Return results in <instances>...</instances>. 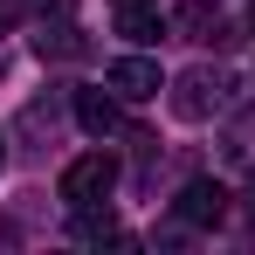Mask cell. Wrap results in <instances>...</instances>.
Returning <instances> with one entry per match:
<instances>
[{"instance_id": "1", "label": "cell", "mask_w": 255, "mask_h": 255, "mask_svg": "<svg viewBox=\"0 0 255 255\" xmlns=\"http://www.w3.org/2000/svg\"><path fill=\"white\" fill-rule=\"evenodd\" d=\"M228 104H235V76H228V69H186V76L172 83V111L193 118V125L214 118V111H228Z\"/></svg>"}, {"instance_id": "4", "label": "cell", "mask_w": 255, "mask_h": 255, "mask_svg": "<svg viewBox=\"0 0 255 255\" xmlns=\"http://www.w3.org/2000/svg\"><path fill=\"white\" fill-rule=\"evenodd\" d=\"M179 221H186V228H221V221H228V186H221V179H193V186L179 193Z\"/></svg>"}, {"instance_id": "6", "label": "cell", "mask_w": 255, "mask_h": 255, "mask_svg": "<svg viewBox=\"0 0 255 255\" xmlns=\"http://www.w3.org/2000/svg\"><path fill=\"white\" fill-rule=\"evenodd\" d=\"M166 28H179L186 42H228V28H221V14H214V0H179Z\"/></svg>"}, {"instance_id": "9", "label": "cell", "mask_w": 255, "mask_h": 255, "mask_svg": "<svg viewBox=\"0 0 255 255\" xmlns=\"http://www.w3.org/2000/svg\"><path fill=\"white\" fill-rule=\"evenodd\" d=\"M228 159H235V166H255V111L228 131Z\"/></svg>"}, {"instance_id": "11", "label": "cell", "mask_w": 255, "mask_h": 255, "mask_svg": "<svg viewBox=\"0 0 255 255\" xmlns=\"http://www.w3.org/2000/svg\"><path fill=\"white\" fill-rule=\"evenodd\" d=\"M0 166H7V138H0Z\"/></svg>"}, {"instance_id": "10", "label": "cell", "mask_w": 255, "mask_h": 255, "mask_svg": "<svg viewBox=\"0 0 255 255\" xmlns=\"http://www.w3.org/2000/svg\"><path fill=\"white\" fill-rule=\"evenodd\" d=\"M21 21V0H0V28H14Z\"/></svg>"}, {"instance_id": "7", "label": "cell", "mask_w": 255, "mask_h": 255, "mask_svg": "<svg viewBox=\"0 0 255 255\" xmlns=\"http://www.w3.org/2000/svg\"><path fill=\"white\" fill-rule=\"evenodd\" d=\"M35 55L42 62H76V55H90V42H83V28L55 21V28H35Z\"/></svg>"}, {"instance_id": "5", "label": "cell", "mask_w": 255, "mask_h": 255, "mask_svg": "<svg viewBox=\"0 0 255 255\" xmlns=\"http://www.w3.org/2000/svg\"><path fill=\"white\" fill-rule=\"evenodd\" d=\"M69 111H76V125H83L90 138H111V131L125 125V118H118V90H111V97H104V90H76Z\"/></svg>"}, {"instance_id": "3", "label": "cell", "mask_w": 255, "mask_h": 255, "mask_svg": "<svg viewBox=\"0 0 255 255\" xmlns=\"http://www.w3.org/2000/svg\"><path fill=\"white\" fill-rule=\"evenodd\" d=\"M104 83L118 90V104H152V97L166 90V76H159L152 55H118V62L104 69Z\"/></svg>"}, {"instance_id": "2", "label": "cell", "mask_w": 255, "mask_h": 255, "mask_svg": "<svg viewBox=\"0 0 255 255\" xmlns=\"http://www.w3.org/2000/svg\"><path fill=\"white\" fill-rule=\"evenodd\" d=\"M111 186H118V159L111 152H83V159L62 166V200L69 207H104Z\"/></svg>"}, {"instance_id": "12", "label": "cell", "mask_w": 255, "mask_h": 255, "mask_svg": "<svg viewBox=\"0 0 255 255\" xmlns=\"http://www.w3.org/2000/svg\"><path fill=\"white\" fill-rule=\"evenodd\" d=\"M249 28H255V7H249Z\"/></svg>"}, {"instance_id": "8", "label": "cell", "mask_w": 255, "mask_h": 255, "mask_svg": "<svg viewBox=\"0 0 255 255\" xmlns=\"http://www.w3.org/2000/svg\"><path fill=\"white\" fill-rule=\"evenodd\" d=\"M118 28H125L131 42H159V35H166V21H159V7H152V0H131V7H118Z\"/></svg>"}, {"instance_id": "13", "label": "cell", "mask_w": 255, "mask_h": 255, "mask_svg": "<svg viewBox=\"0 0 255 255\" xmlns=\"http://www.w3.org/2000/svg\"><path fill=\"white\" fill-rule=\"evenodd\" d=\"M118 7H131V0H118Z\"/></svg>"}]
</instances>
